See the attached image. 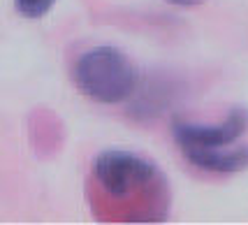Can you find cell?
I'll list each match as a JSON object with an SVG mask.
<instances>
[{
    "mask_svg": "<svg viewBox=\"0 0 248 225\" xmlns=\"http://www.w3.org/2000/svg\"><path fill=\"white\" fill-rule=\"evenodd\" d=\"M77 88L100 105L125 102L137 88V70L116 47H93L75 63Z\"/></svg>",
    "mask_w": 248,
    "mask_h": 225,
    "instance_id": "6da1fadb",
    "label": "cell"
},
{
    "mask_svg": "<svg viewBox=\"0 0 248 225\" xmlns=\"http://www.w3.org/2000/svg\"><path fill=\"white\" fill-rule=\"evenodd\" d=\"M93 174L102 191L111 197H125L140 191H149L162 181L158 167L149 158L123 149L102 151L93 162Z\"/></svg>",
    "mask_w": 248,
    "mask_h": 225,
    "instance_id": "7a4b0ae2",
    "label": "cell"
},
{
    "mask_svg": "<svg viewBox=\"0 0 248 225\" xmlns=\"http://www.w3.org/2000/svg\"><path fill=\"white\" fill-rule=\"evenodd\" d=\"M248 130V109L234 107L223 123L216 126H200V123H188L181 118L172 121V137L184 151H202V149H220L234 144L239 137H244Z\"/></svg>",
    "mask_w": 248,
    "mask_h": 225,
    "instance_id": "3957f363",
    "label": "cell"
},
{
    "mask_svg": "<svg viewBox=\"0 0 248 225\" xmlns=\"http://www.w3.org/2000/svg\"><path fill=\"white\" fill-rule=\"evenodd\" d=\"M195 167L218 174H237L248 170V146H220V149H202V151H186L184 153Z\"/></svg>",
    "mask_w": 248,
    "mask_h": 225,
    "instance_id": "277c9868",
    "label": "cell"
},
{
    "mask_svg": "<svg viewBox=\"0 0 248 225\" xmlns=\"http://www.w3.org/2000/svg\"><path fill=\"white\" fill-rule=\"evenodd\" d=\"M54 2L56 0H14V7L26 19H42L54 7Z\"/></svg>",
    "mask_w": 248,
    "mask_h": 225,
    "instance_id": "5b68a950",
    "label": "cell"
},
{
    "mask_svg": "<svg viewBox=\"0 0 248 225\" xmlns=\"http://www.w3.org/2000/svg\"><path fill=\"white\" fill-rule=\"evenodd\" d=\"M165 2H170L174 7H195V5H200L202 0H165Z\"/></svg>",
    "mask_w": 248,
    "mask_h": 225,
    "instance_id": "8992f818",
    "label": "cell"
}]
</instances>
